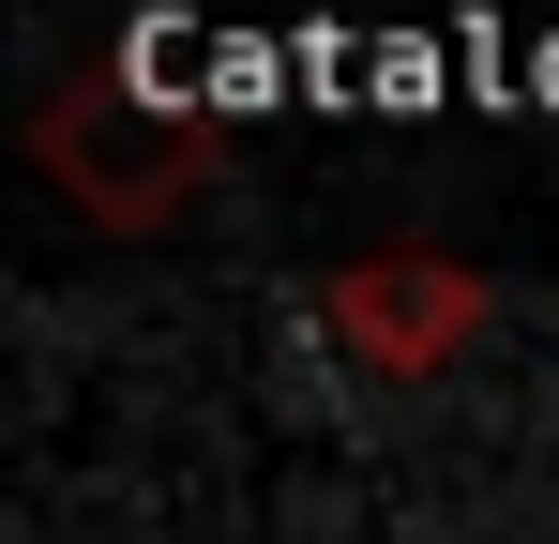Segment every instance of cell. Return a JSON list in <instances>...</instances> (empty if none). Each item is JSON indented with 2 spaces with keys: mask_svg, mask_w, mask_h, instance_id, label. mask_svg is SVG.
<instances>
[{
  "mask_svg": "<svg viewBox=\"0 0 559 544\" xmlns=\"http://www.w3.org/2000/svg\"><path fill=\"white\" fill-rule=\"evenodd\" d=\"M31 167L76 197V227L152 243V227L197 212V181L227 167V121H212V106H167L136 61H92V76H61L31 106Z\"/></svg>",
  "mask_w": 559,
  "mask_h": 544,
  "instance_id": "obj_1",
  "label": "cell"
},
{
  "mask_svg": "<svg viewBox=\"0 0 559 544\" xmlns=\"http://www.w3.org/2000/svg\"><path fill=\"white\" fill-rule=\"evenodd\" d=\"M484 272L468 258H348L333 287H318V333H333V363H364V378H439V363L484 348Z\"/></svg>",
  "mask_w": 559,
  "mask_h": 544,
  "instance_id": "obj_2",
  "label": "cell"
}]
</instances>
